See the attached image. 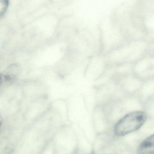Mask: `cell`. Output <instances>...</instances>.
Returning a JSON list of instances; mask_svg holds the SVG:
<instances>
[{
  "mask_svg": "<svg viewBox=\"0 0 154 154\" xmlns=\"http://www.w3.org/2000/svg\"><path fill=\"white\" fill-rule=\"evenodd\" d=\"M146 115L143 111L128 113L117 123L114 132L118 136H124L135 132L143 126L146 121Z\"/></svg>",
  "mask_w": 154,
  "mask_h": 154,
  "instance_id": "6da1fadb",
  "label": "cell"
},
{
  "mask_svg": "<svg viewBox=\"0 0 154 154\" xmlns=\"http://www.w3.org/2000/svg\"><path fill=\"white\" fill-rule=\"evenodd\" d=\"M8 5V0H0V17H2L5 13Z\"/></svg>",
  "mask_w": 154,
  "mask_h": 154,
  "instance_id": "3957f363",
  "label": "cell"
},
{
  "mask_svg": "<svg viewBox=\"0 0 154 154\" xmlns=\"http://www.w3.org/2000/svg\"><path fill=\"white\" fill-rule=\"evenodd\" d=\"M137 154H154V134L145 139L139 145Z\"/></svg>",
  "mask_w": 154,
  "mask_h": 154,
  "instance_id": "7a4b0ae2",
  "label": "cell"
}]
</instances>
